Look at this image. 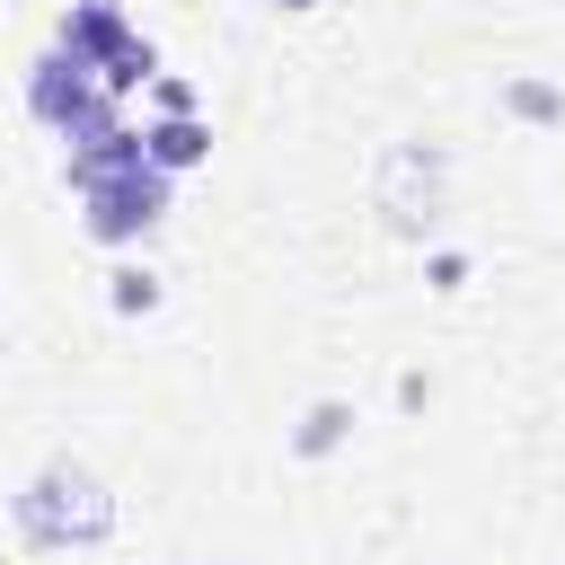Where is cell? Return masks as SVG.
Segmentation results:
<instances>
[{"label":"cell","mask_w":565,"mask_h":565,"mask_svg":"<svg viewBox=\"0 0 565 565\" xmlns=\"http://www.w3.org/2000/svg\"><path fill=\"white\" fill-rule=\"evenodd\" d=\"M115 530V494L79 468V459H53L35 468V486L18 494V539L26 547H88Z\"/></svg>","instance_id":"obj_1"},{"label":"cell","mask_w":565,"mask_h":565,"mask_svg":"<svg viewBox=\"0 0 565 565\" xmlns=\"http://www.w3.org/2000/svg\"><path fill=\"white\" fill-rule=\"evenodd\" d=\"M53 44H62V53H79V62L97 71V88H106V97H132V88H150V79H159V53L124 26V9H115V0H71V9H62V26H53Z\"/></svg>","instance_id":"obj_2"},{"label":"cell","mask_w":565,"mask_h":565,"mask_svg":"<svg viewBox=\"0 0 565 565\" xmlns=\"http://www.w3.org/2000/svg\"><path fill=\"white\" fill-rule=\"evenodd\" d=\"M79 221H88V238L97 247H132L159 212H168V168H124V177H97V185H79Z\"/></svg>","instance_id":"obj_3"},{"label":"cell","mask_w":565,"mask_h":565,"mask_svg":"<svg viewBox=\"0 0 565 565\" xmlns=\"http://www.w3.org/2000/svg\"><path fill=\"white\" fill-rule=\"evenodd\" d=\"M106 106V88H97V71L79 62V53H35V71H26V115L35 124H53V132H79L88 115Z\"/></svg>","instance_id":"obj_4"},{"label":"cell","mask_w":565,"mask_h":565,"mask_svg":"<svg viewBox=\"0 0 565 565\" xmlns=\"http://www.w3.org/2000/svg\"><path fill=\"white\" fill-rule=\"evenodd\" d=\"M141 150H150V168L185 177V168L212 159V124H203V115H159V124H141Z\"/></svg>","instance_id":"obj_5"},{"label":"cell","mask_w":565,"mask_h":565,"mask_svg":"<svg viewBox=\"0 0 565 565\" xmlns=\"http://www.w3.org/2000/svg\"><path fill=\"white\" fill-rule=\"evenodd\" d=\"M344 433H353V406H344V397H318V406L300 415V433H291V450H300V459H327V450H335Z\"/></svg>","instance_id":"obj_6"},{"label":"cell","mask_w":565,"mask_h":565,"mask_svg":"<svg viewBox=\"0 0 565 565\" xmlns=\"http://www.w3.org/2000/svg\"><path fill=\"white\" fill-rule=\"evenodd\" d=\"M503 106H512L521 124H565V97H556L547 79H512V88H503Z\"/></svg>","instance_id":"obj_7"},{"label":"cell","mask_w":565,"mask_h":565,"mask_svg":"<svg viewBox=\"0 0 565 565\" xmlns=\"http://www.w3.org/2000/svg\"><path fill=\"white\" fill-rule=\"evenodd\" d=\"M106 282H115V309H124V318H141V309H159V274H141V265H115Z\"/></svg>","instance_id":"obj_8"},{"label":"cell","mask_w":565,"mask_h":565,"mask_svg":"<svg viewBox=\"0 0 565 565\" xmlns=\"http://www.w3.org/2000/svg\"><path fill=\"white\" fill-rule=\"evenodd\" d=\"M150 88H159V115H194V88L185 79H150Z\"/></svg>","instance_id":"obj_9"},{"label":"cell","mask_w":565,"mask_h":565,"mask_svg":"<svg viewBox=\"0 0 565 565\" xmlns=\"http://www.w3.org/2000/svg\"><path fill=\"white\" fill-rule=\"evenodd\" d=\"M459 282H468V256L441 247V256H433V291H459Z\"/></svg>","instance_id":"obj_10"},{"label":"cell","mask_w":565,"mask_h":565,"mask_svg":"<svg viewBox=\"0 0 565 565\" xmlns=\"http://www.w3.org/2000/svg\"><path fill=\"white\" fill-rule=\"evenodd\" d=\"M274 9H318V0H274Z\"/></svg>","instance_id":"obj_11"}]
</instances>
